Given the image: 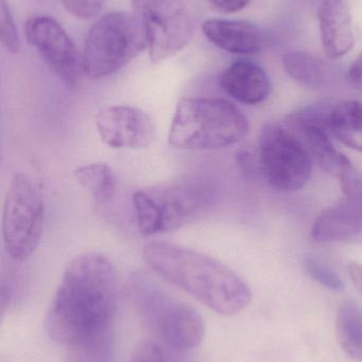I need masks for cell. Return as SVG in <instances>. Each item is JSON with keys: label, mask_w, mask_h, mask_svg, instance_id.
<instances>
[{"label": "cell", "mask_w": 362, "mask_h": 362, "mask_svg": "<svg viewBox=\"0 0 362 362\" xmlns=\"http://www.w3.org/2000/svg\"><path fill=\"white\" fill-rule=\"evenodd\" d=\"M117 297L114 264L101 253L79 255L66 267L49 308L51 339L64 346L93 344L108 329Z\"/></svg>", "instance_id": "1"}, {"label": "cell", "mask_w": 362, "mask_h": 362, "mask_svg": "<svg viewBox=\"0 0 362 362\" xmlns=\"http://www.w3.org/2000/svg\"><path fill=\"white\" fill-rule=\"evenodd\" d=\"M147 265L174 286L225 316H234L252 301L249 285L231 268L200 251L153 242L142 251Z\"/></svg>", "instance_id": "2"}, {"label": "cell", "mask_w": 362, "mask_h": 362, "mask_svg": "<svg viewBox=\"0 0 362 362\" xmlns=\"http://www.w3.org/2000/svg\"><path fill=\"white\" fill-rule=\"evenodd\" d=\"M248 132V119L231 102L186 98L176 105L168 140L178 150H217L242 141Z\"/></svg>", "instance_id": "3"}, {"label": "cell", "mask_w": 362, "mask_h": 362, "mask_svg": "<svg viewBox=\"0 0 362 362\" xmlns=\"http://www.w3.org/2000/svg\"><path fill=\"white\" fill-rule=\"evenodd\" d=\"M215 200L214 187L199 178L151 185L134 193L136 223L144 235L167 233L195 221Z\"/></svg>", "instance_id": "4"}, {"label": "cell", "mask_w": 362, "mask_h": 362, "mask_svg": "<svg viewBox=\"0 0 362 362\" xmlns=\"http://www.w3.org/2000/svg\"><path fill=\"white\" fill-rule=\"evenodd\" d=\"M129 295L145 325L168 346L185 351L201 344L205 335L201 315L152 279L144 274H134L130 279Z\"/></svg>", "instance_id": "5"}, {"label": "cell", "mask_w": 362, "mask_h": 362, "mask_svg": "<svg viewBox=\"0 0 362 362\" xmlns=\"http://www.w3.org/2000/svg\"><path fill=\"white\" fill-rule=\"evenodd\" d=\"M145 48L146 34L135 14L108 13L87 32L81 54L83 74L93 80L108 78L131 63Z\"/></svg>", "instance_id": "6"}, {"label": "cell", "mask_w": 362, "mask_h": 362, "mask_svg": "<svg viewBox=\"0 0 362 362\" xmlns=\"http://www.w3.org/2000/svg\"><path fill=\"white\" fill-rule=\"evenodd\" d=\"M132 8L142 21L149 57L154 64L188 46L199 23L197 0H132Z\"/></svg>", "instance_id": "7"}, {"label": "cell", "mask_w": 362, "mask_h": 362, "mask_svg": "<svg viewBox=\"0 0 362 362\" xmlns=\"http://www.w3.org/2000/svg\"><path fill=\"white\" fill-rule=\"evenodd\" d=\"M45 223V204L33 180L15 173L9 183L2 211V240L15 261L29 259L40 245Z\"/></svg>", "instance_id": "8"}, {"label": "cell", "mask_w": 362, "mask_h": 362, "mask_svg": "<svg viewBox=\"0 0 362 362\" xmlns=\"http://www.w3.org/2000/svg\"><path fill=\"white\" fill-rule=\"evenodd\" d=\"M261 171L278 191L302 189L312 174V157L299 137L285 125L267 124L259 142Z\"/></svg>", "instance_id": "9"}, {"label": "cell", "mask_w": 362, "mask_h": 362, "mask_svg": "<svg viewBox=\"0 0 362 362\" xmlns=\"http://www.w3.org/2000/svg\"><path fill=\"white\" fill-rule=\"evenodd\" d=\"M332 108L327 110L324 106L302 108L289 115L285 125L301 139L312 160L339 180L344 195H348L358 187L361 180L354 165L336 150L329 139Z\"/></svg>", "instance_id": "10"}, {"label": "cell", "mask_w": 362, "mask_h": 362, "mask_svg": "<svg viewBox=\"0 0 362 362\" xmlns=\"http://www.w3.org/2000/svg\"><path fill=\"white\" fill-rule=\"evenodd\" d=\"M25 35L55 76L69 86L78 84L83 74L82 55L61 23L46 15L32 16L26 21Z\"/></svg>", "instance_id": "11"}, {"label": "cell", "mask_w": 362, "mask_h": 362, "mask_svg": "<svg viewBox=\"0 0 362 362\" xmlns=\"http://www.w3.org/2000/svg\"><path fill=\"white\" fill-rule=\"evenodd\" d=\"M96 127L106 146L125 150L148 148L157 133L151 117L140 108L130 105L102 108L96 116Z\"/></svg>", "instance_id": "12"}, {"label": "cell", "mask_w": 362, "mask_h": 362, "mask_svg": "<svg viewBox=\"0 0 362 362\" xmlns=\"http://www.w3.org/2000/svg\"><path fill=\"white\" fill-rule=\"evenodd\" d=\"M346 196L315 221L312 238L317 242H339L362 233V183Z\"/></svg>", "instance_id": "13"}, {"label": "cell", "mask_w": 362, "mask_h": 362, "mask_svg": "<svg viewBox=\"0 0 362 362\" xmlns=\"http://www.w3.org/2000/svg\"><path fill=\"white\" fill-rule=\"evenodd\" d=\"M201 28L212 44L233 54H254L266 42L261 28L251 21L212 18L204 21Z\"/></svg>", "instance_id": "14"}, {"label": "cell", "mask_w": 362, "mask_h": 362, "mask_svg": "<svg viewBox=\"0 0 362 362\" xmlns=\"http://www.w3.org/2000/svg\"><path fill=\"white\" fill-rule=\"evenodd\" d=\"M319 27L325 54L340 59L354 46L350 8L344 0H323L318 8Z\"/></svg>", "instance_id": "15"}, {"label": "cell", "mask_w": 362, "mask_h": 362, "mask_svg": "<svg viewBox=\"0 0 362 362\" xmlns=\"http://www.w3.org/2000/svg\"><path fill=\"white\" fill-rule=\"evenodd\" d=\"M219 85L230 95L247 105L261 103L271 93V83L265 70L250 61H237L223 70Z\"/></svg>", "instance_id": "16"}, {"label": "cell", "mask_w": 362, "mask_h": 362, "mask_svg": "<svg viewBox=\"0 0 362 362\" xmlns=\"http://www.w3.org/2000/svg\"><path fill=\"white\" fill-rule=\"evenodd\" d=\"M283 66L289 76L308 88H324L336 78L334 66L304 51L286 53L283 57Z\"/></svg>", "instance_id": "17"}, {"label": "cell", "mask_w": 362, "mask_h": 362, "mask_svg": "<svg viewBox=\"0 0 362 362\" xmlns=\"http://www.w3.org/2000/svg\"><path fill=\"white\" fill-rule=\"evenodd\" d=\"M329 131L344 146L362 152V104L357 101L336 104L329 116Z\"/></svg>", "instance_id": "18"}, {"label": "cell", "mask_w": 362, "mask_h": 362, "mask_svg": "<svg viewBox=\"0 0 362 362\" xmlns=\"http://www.w3.org/2000/svg\"><path fill=\"white\" fill-rule=\"evenodd\" d=\"M74 180L97 204H108L116 196L118 180L106 163L82 165L74 172Z\"/></svg>", "instance_id": "19"}, {"label": "cell", "mask_w": 362, "mask_h": 362, "mask_svg": "<svg viewBox=\"0 0 362 362\" xmlns=\"http://www.w3.org/2000/svg\"><path fill=\"white\" fill-rule=\"evenodd\" d=\"M336 334L342 350L355 361H362V310L352 301L338 308Z\"/></svg>", "instance_id": "20"}, {"label": "cell", "mask_w": 362, "mask_h": 362, "mask_svg": "<svg viewBox=\"0 0 362 362\" xmlns=\"http://www.w3.org/2000/svg\"><path fill=\"white\" fill-rule=\"evenodd\" d=\"M0 38L9 52L18 53L21 50L18 32L10 6L6 0H0Z\"/></svg>", "instance_id": "21"}, {"label": "cell", "mask_w": 362, "mask_h": 362, "mask_svg": "<svg viewBox=\"0 0 362 362\" xmlns=\"http://www.w3.org/2000/svg\"><path fill=\"white\" fill-rule=\"evenodd\" d=\"M305 270L310 278L314 279L317 283L323 285L332 291H341L344 284L337 274L329 269L323 264L319 263L314 259H307L305 261Z\"/></svg>", "instance_id": "22"}, {"label": "cell", "mask_w": 362, "mask_h": 362, "mask_svg": "<svg viewBox=\"0 0 362 362\" xmlns=\"http://www.w3.org/2000/svg\"><path fill=\"white\" fill-rule=\"evenodd\" d=\"M65 10L76 18L91 19L97 16L106 0H61Z\"/></svg>", "instance_id": "23"}, {"label": "cell", "mask_w": 362, "mask_h": 362, "mask_svg": "<svg viewBox=\"0 0 362 362\" xmlns=\"http://www.w3.org/2000/svg\"><path fill=\"white\" fill-rule=\"evenodd\" d=\"M130 362H166L163 352L157 344L142 342L134 351Z\"/></svg>", "instance_id": "24"}, {"label": "cell", "mask_w": 362, "mask_h": 362, "mask_svg": "<svg viewBox=\"0 0 362 362\" xmlns=\"http://www.w3.org/2000/svg\"><path fill=\"white\" fill-rule=\"evenodd\" d=\"M212 8L223 14H232L244 10L251 0H208Z\"/></svg>", "instance_id": "25"}, {"label": "cell", "mask_w": 362, "mask_h": 362, "mask_svg": "<svg viewBox=\"0 0 362 362\" xmlns=\"http://www.w3.org/2000/svg\"><path fill=\"white\" fill-rule=\"evenodd\" d=\"M346 80L353 88L362 90V53L349 68Z\"/></svg>", "instance_id": "26"}, {"label": "cell", "mask_w": 362, "mask_h": 362, "mask_svg": "<svg viewBox=\"0 0 362 362\" xmlns=\"http://www.w3.org/2000/svg\"><path fill=\"white\" fill-rule=\"evenodd\" d=\"M348 270L355 288L362 296V265L356 262H352L349 264Z\"/></svg>", "instance_id": "27"}]
</instances>
